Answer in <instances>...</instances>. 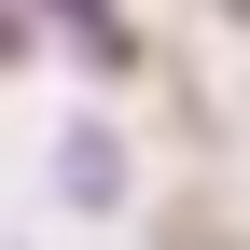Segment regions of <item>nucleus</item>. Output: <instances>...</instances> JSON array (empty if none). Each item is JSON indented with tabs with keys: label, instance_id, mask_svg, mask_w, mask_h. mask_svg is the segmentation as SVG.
<instances>
[{
	"label": "nucleus",
	"instance_id": "1",
	"mask_svg": "<svg viewBox=\"0 0 250 250\" xmlns=\"http://www.w3.org/2000/svg\"><path fill=\"white\" fill-rule=\"evenodd\" d=\"M56 14H70V28H83L98 56H125V28H111V0H56Z\"/></svg>",
	"mask_w": 250,
	"mask_h": 250
}]
</instances>
